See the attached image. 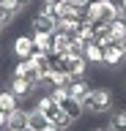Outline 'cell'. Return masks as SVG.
<instances>
[{"label":"cell","mask_w":126,"mask_h":131,"mask_svg":"<svg viewBox=\"0 0 126 131\" xmlns=\"http://www.w3.org/2000/svg\"><path fill=\"white\" fill-rule=\"evenodd\" d=\"M91 3H93V0H91Z\"/></svg>","instance_id":"cell-27"},{"label":"cell","mask_w":126,"mask_h":131,"mask_svg":"<svg viewBox=\"0 0 126 131\" xmlns=\"http://www.w3.org/2000/svg\"><path fill=\"white\" fill-rule=\"evenodd\" d=\"M50 126V120H47V115L41 112V109H27V128H33V131H44Z\"/></svg>","instance_id":"cell-11"},{"label":"cell","mask_w":126,"mask_h":131,"mask_svg":"<svg viewBox=\"0 0 126 131\" xmlns=\"http://www.w3.org/2000/svg\"><path fill=\"white\" fill-rule=\"evenodd\" d=\"M69 96L71 98H77V101H85L88 98V93L93 90V85L88 82V77H82V79H71V85H69Z\"/></svg>","instance_id":"cell-9"},{"label":"cell","mask_w":126,"mask_h":131,"mask_svg":"<svg viewBox=\"0 0 126 131\" xmlns=\"http://www.w3.org/2000/svg\"><path fill=\"white\" fill-rule=\"evenodd\" d=\"M30 36H33V52H44V55L52 52V33H30Z\"/></svg>","instance_id":"cell-13"},{"label":"cell","mask_w":126,"mask_h":131,"mask_svg":"<svg viewBox=\"0 0 126 131\" xmlns=\"http://www.w3.org/2000/svg\"><path fill=\"white\" fill-rule=\"evenodd\" d=\"M44 131H60V128H58V126H52V123H50V126H47V128H44Z\"/></svg>","instance_id":"cell-22"},{"label":"cell","mask_w":126,"mask_h":131,"mask_svg":"<svg viewBox=\"0 0 126 131\" xmlns=\"http://www.w3.org/2000/svg\"><path fill=\"white\" fill-rule=\"evenodd\" d=\"M82 57L88 60L91 66H104V47H99V44H88L85 47V52H82Z\"/></svg>","instance_id":"cell-12"},{"label":"cell","mask_w":126,"mask_h":131,"mask_svg":"<svg viewBox=\"0 0 126 131\" xmlns=\"http://www.w3.org/2000/svg\"><path fill=\"white\" fill-rule=\"evenodd\" d=\"M44 115H47V120H50L52 126H58L60 131L71 128V123H74V120H71V115H69V112H66V109H63L60 104H52V106H50V109H47Z\"/></svg>","instance_id":"cell-4"},{"label":"cell","mask_w":126,"mask_h":131,"mask_svg":"<svg viewBox=\"0 0 126 131\" xmlns=\"http://www.w3.org/2000/svg\"><path fill=\"white\" fill-rule=\"evenodd\" d=\"M91 131H110V128H101V126H96V128H91Z\"/></svg>","instance_id":"cell-24"},{"label":"cell","mask_w":126,"mask_h":131,"mask_svg":"<svg viewBox=\"0 0 126 131\" xmlns=\"http://www.w3.org/2000/svg\"><path fill=\"white\" fill-rule=\"evenodd\" d=\"M6 88L14 93V98H17L19 104H27V101L36 96V90H38L36 85H30V82L22 79V77H8V85H6Z\"/></svg>","instance_id":"cell-2"},{"label":"cell","mask_w":126,"mask_h":131,"mask_svg":"<svg viewBox=\"0 0 126 131\" xmlns=\"http://www.w3.org/2000/svg\"><path fill=\"white\" fill-rule=\"evenodd\" d=\"M14 3H17V6H19V8H22V11H25V8H27V6H30V0H14Z\"/></svg>","instance_id":"cell-21"},{"label":"cell","mask_w":126,"mask_h":131,"mask_svg":"<svg viewBox=\"0 0 126 131\" xmlns=\"http://www.w3.org/2000/svg\"><path fill=\"white\" fill-rule=\"evenodd\" d=\"M0 131H8V115L0 112Z\"/></svg>","instance_id":"cell-19"},{"label":"cell","mask_w":126,"mask_h":131,"mask_svg":"<svg viewBox=\"0 0 126 131\" xmlns=\"http://www.w3.org/2000/svg\"><path fill=\"white\" fill-rule=\"evenodd\" d=\"M107 128H110V131H126V109H115V112H110Z\"/></svg>","instance_id":"cell-15"},{"label":"cell","mask_w":126,"mask_h":131,"mask_svg":"<svg viewBox=\"0 0 126 131\" xmlns=\"http://www.w3.org/2000/svg\"><path fill=\"white\" fill-rule=\"evenodd\" d=\"M121 47H123V60H126V38L121 41Z\"/></svg>","instance_id":"cell-23"},{"label":"cell","mask_w":126,"mask_h":131,"mask_svg":"<svg viewBox=\"0 0 126 131\" xmlns=\"http://www.w3.org/2000/svg\"><path fill=\"white\" fill-rule=\"evenodd\" d=\"M8 52H11V57H14V60H27V57L33 55V36H30V33L17 36V38L11 41Z\"/></svg>","instance_id":"cell-3"},{"label":"cell","mask_w":126,"mask_h":131,"mask_svg":"<svg viewBox=\"0 0 126 131\" xmlns=\"http://www.w3.org/2000/svg\"><path fill=\"white\" fill-rule=\"evenodd\" d=\"M0 22L11 25V19H8V14H6V6H3V3H0Z\"/></svg>","instance_id":"cell-20"},{"label":"cell","mask_w":126,"mask_h":131,"mask_svg":"<svg viewBox=\"0 0 126 131\" xmlns=\"http://www.w3.org/2000/svg\"><path fill=\"white\" fill-rule=\"evenodd\" d=\"M27 128V109H14L8 112V131H25Z\"/></svg>","instance_id":"cell-10"},{"label":"cell","mask_w":126,"mask_h":131,"mask_svg":"<svg viewBox=\"0 0 126 131\" xmlns=\"http://www.w3.org/2000/svg\"><path fill=\"white\" fill-rule=\"evenodd\" d=\"M19 106H22V104L14 98V93H11L8 88H3V90H0V112H3V115L14 112V109H19Z\"/></svg>","instance_id":"cell-14"},{"label":"cell","mask_w":126,"mask_h":131,"mask_svg":"<svg viewBox=\"0 0 126 131\" xmlns=\"http://www.w3.org/2000/svg\"><path fill=\"white\" fill-rule=\"evenodd\" d=\"M115 19H121L118 0H99V22H115Z\"/></svg>","instance_id":"cell-6"},{"label":"cell","mask_w":126,"mask_h":131,"mask_svg":"<svg viewBox=\"0 0 126 131\" xmlns=\"http://www.w3.org/2000/svg\"><path fill=\"white\" fill-rule=\"evenodd\" d=\"M121 19H123V22H126V11H121Z\"/></svg>","instance_id":"cell-26"},{"label":"cell","mask_w":126,"mask_h":131,"mask_svg":"<svg viewBox=\"0 0 126 131\" xmlns=\"http://www.w3.org/2000/svg\"><path fill=\"white\" fill-rule=\"evenodd\" d=\"M126 60H123V47H121V41H115L112 47L104 49V66L107 68H121Z\"/></svg>","instance_id":"cell-7"},{"label":"cell","mask_w":126,"mask_h":131,"mask_svg":"<svg viewBox=\"0 0 126 131\" xmlns=\"http://www.w3.org/2000/svg\"><path fill=\"white\" fill-rule=\"evenodd\" d=\"M112 104H115V96H112L110 88H93L91 93H88V98L82 101L85 112H91V115H107V112H112Z\"/></svg>","instance_id":"cell-1"},{"label":"cell","mask_w":126,"mask_h":131,"mask_svg":"<svg viewBox=\"0 0 126 131\" xmlns=\"http://www.w3.org/2000/svg\"><path fill=\"white\" fill-rule=\"evenodd\" d=\"M88 68H91V63H88L85 57H71V60H66V63H63V71H69L74 79L88 77Z\"/></svg>","instance_id":"cell-8"},{"label":"cell","mask_w":126,"mask_h":131,"mask_svg":"<svg viewBox=\"0 0 126 131\" xmlns=\"http://www.w3.org/2000/svg\"><path fill=\"white\" fill-rule=\"evenodd\" d=\"M55 30H58V22L52 16L41 14V11H36L30 16V33H55Z\"/></svg>","instance_id":"cell-5"},{"label":"cell","mask_w":126,"mask_h":131,"mask_svg":"<svg viewBox=\"0 0 126 131\" xmlns=\"http://www.w3.org/2000/svg\"><path fill=\"white\" fill-rule=\"evenodd\" d=\"M6 27H8V25H6V22H0V33H3V30H6Z\"/></svg>","instance_id":"cell-25"},{"label":"cell","mask_w":126,"mask_h":131,"mask_svg":"<svg viewBox=\"0 0 126 131\" xmlns=\"http://www.w3.org/2000/svg\"><path fill=\"white\" fill-rule=\"evenodd\" d=\"M50 96H52V101H55V104H63V101L69 98V90H66V88H55Z\"/></svg>","instance_id":"cell-18"},{"label":"cell","mask_w":126,"mask_h":131,"mask_svg":"<svg viewBox=\"0 0 126 131\" xmlns=\"http://www.w3.org/2000/svg\"><path fill=\"white\" fill-rule=\"evenodd\" d=\"M110 36H112V41H123L126 38V22H123V19L110 22Z\"/></svg>","instance_id":"cell-16"},{"label":"cell","mask_w":126,"mask_h":131,"mask_svg":"<svg viewBox=\"0 0 126 131\" xmlns=\"http://www.w3.org/2000/svg\"><path fill=\"white\" fill-rule=\"evenodd\" d=\"M30 68H33L30 60H14V66H11V77H25Z\"/></svg>","instance_id":"cell-17"}]
</instances>
